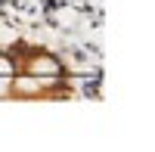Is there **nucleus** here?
<instances>
[{
	"label": "nucleus",
	"mask_w": 155,
	"mask_h": 152,
	"mask_svg": "<svg viewBox=\"0 0 155 152\" xmlns=\"http://www.w3.org/2000/svg\"><path fill=\"white\" fill-rule=\"evenodd\" d=\"M6 50L12 56L16 74H31V78H74L68 62L59 53H53L50 47H44V44H31L25 37H19Z\"/></svg>",
	"instance_id": "nucleus-1"
},
{
	"label": "nucleus",
	"mask_w": 155,
	"mask_h": 152,
	"mask_svg": "<svg viewBox=\"0 0 155 152\" xmlns=\"http://www.w3.org/2000/svg\"><path fill=\"white\" fill-rule=\"evenodd\" d=\"M78 96L74 78H31V74H12L6 103H68Z\"/></svg>",
	"instance_id": "nucleus-2"
}]
</instances>
